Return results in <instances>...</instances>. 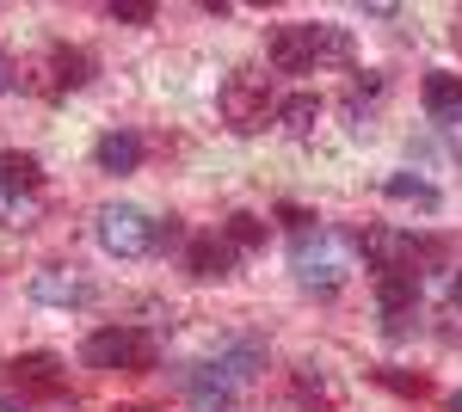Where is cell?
I'll use <instances>...</instances> for the list:
<instances>
[{
	"mask_svg": "<svg viewBox=\"0 0 462 412\" xmlns=\"http://www.w3.org/2000/svg\"><path fill=\"white\" fill-rule=\"evenodd\" d=\"M265 56H272V69H284V74H315L320 62L346 69L357 50H352V32H346V25L302 19V25H278V32H272V43H265Z\"/></svg>",
	"mask_w": 462,
	"mask_h": 412,
	"instance_id": "1",
	"label": "cell"
},
{
	"mask_svg": "<svg viewBox=\"0 0 462 412\" xmlns=\"http://www.w3.org/2000/svg\"><path fill=\"white\" fill-rule=\"evenodd\" d=\"M124 412H161V407H124Z\"/></svg>",
	"mask_w": 462,
	"mask_h": 412,
	"instance_id": "29",
	"label": "cell"
},
{
	"mask_svg": "<svg viewBox=\"0 0 462 412\" xmlns=\"http://www.w3.org/2000/svg\"><path fill=\"white\" fill-rule=\"evenodd\" d=\"M80 357H87V370H124V376H136V370L154 363V339H148L143 326H99V333H87Z\"/></svg>",
	"mask_w": 462,
	"mask_h": 412,
	"instance_id": "4",
	"label": "cell"
},
{
	"mask_svg": "<svg viewBox=\"0 0 462 412\" xmlns=\"http://www.w3.org/2000/svg\"><path fill=\"white\" fill-rule=\"evenodd\" d=\"M32 302H43V308H87L93 283L74 265H43V271H32Z\"/></svg>",
	"mask_w": 462,
	"mask_h": 412,
	"instance_id": "8",
	"label": "cell"
},
{
	"mask_svg": "<svg viewBox=\"0 0 462 412\" xmlns=\"http://www.w3.org/2000/svg\"><path fill=\"white\" fill-rule=\"evenodd\" d=\"M106 13L117 25H154V6H148V0H111Z\"/></svg>",
	"mask_w": 462,
	"mask_h": 412,
	"instance_id": "21",
	"label": "cell"
},
{
	"mask_svg": "<svg viewBox=\"0 0 462 412\" xmlns=\"http://www.w3.org/2000/svg\"><path fill=\"white\" fill-rule=\"evenodd\" d=\"M99 74V62H93V50H50V93H80L87 80Z\"/></svg>",
	"mask_w": 462,
	"mask_h": 412,
	"instance_id": "12",
	"label": "cell"
},
{
	"mask_svg": "<svg viewBox=\"0 0 462 412\" xmlns=\"http://www.w3.org/2000/svg\"><path fill=\"white\" fill-rule=\"evenodd\" d=\"M93 167L99 172H136L143 167V136L136 130H106L93 142Z\"/></svg>",
	"mask_w": 462,
	"mask_h": 412,
	"instance_id": "11",
	"label": "cell"
},
{
	"mask_svg": "<svg viewBox=\"0 0 462 412\" xmlns=\"http://www.w3.org/2000/svg\"><path fill=\"white\" fill-rule=\"evenodd\" d=\"M278 124H284L290 136H309L320 124V93H290V99H278Z\"/></svg>",
	"mask_w": 462,
	"mask_h": 412,
	"instance_id": "18",
	"label": "cell"
},
{
	"mask_svg": "<svg viewBox=\"0 0 462 412\" xmlns=\"http://www.w3.org/2000/svg\"><path fill=\"white\" fill-rule=\"evenodd\" d=\"M191 407H198V412H228V407H235V381L222 376L216 363H204V370L191 376Z\"/></svg>",
	"mask_w": 462,
	"mask_h": 412,
	"instance_id": "14",
	"label": "cell"
},
{
	"mask_svg": "<svg viewBox=\"0 0 462 412\" xmlns=\"http://www.w3.org/2000/svg\"><path fill=\"white\" fill-rule=\"evenodd\" d=\"M13 381H25V388H56V381H62V363H56L50 351H25V357H13Z\"/></svg>",
	"mask_w": 462,
	"mask_h": 412,
	"instance_id": "19",
	"label": "cell"
},
{
	"mask_svg": "<svg viewBox=\"0 0 462 412\" xmlns=\"http://www.w3.org/2000/svg\"><path fill=\"white\" fill-rule=\"evenodd\" d=\"M450 37H457V50H462V25H457V32H450Z\"/></svg>",
	"mask_w": 462,
	"mask_h": 412,
	"instance_id": "30",
	"label": "cell"
},
{
	"mask_svg": "<svg viewBox=\"0 0 462 412\" xmlns=\"http://www.w3.org/2000/svg\"><path fill=\"white\" fill-rule=\"evenodd\" d=\"M185 271L198 277V283L228 277V271H235V246L222 241V234H198V241H185Z\"/></svg>",
	"mask_w": 462,
	"mask_h": 412,
	"instance_id": "10",
	"label": "cell"
},
{
	"mask_svg": "<svg viewBox=\"0 0 462 412\" xmlns=\"http://www.w3.org/2000/svg\"><path fill=\"white\" fill-rule=\"evenodd\" d=\"M37 185H43V167H37V154H19V148H6V154H0V191H13V197H32Z\"/></svg>",
	"mask_w": 462,
	"mask_h": 412,
	"instance_id": "15",
	"label": "cell"
},
{
	"mask_svg": "<svg viewBox=\"0 0 462 412\" xmlns=\"http://www.w3.org/2000/svg\"><path fill=\"white\" fill-rule=\"evenodd\" d=\"M179 241H185L179 215H161V222H154V246H179Z\"/></svg>",
	"mask_w": 462,
	"mask_h": 412,
	"instance_id": "23",
	"label": "cell"
},
{
	"mask_svg": "<svg viewBox=\"0 0 462 412\" xmlns=\"http://www.w3.org/2000/svg\"><path fill=\"white\" fill-rule=\"evenodd\" d=\"M216 370L235 381V388H247V381L265 370V344H259V339H235V344H222V351H216Z\"/></svg>",
	"mask_w": 462,
	"mask_h": 412,
	"instance_id": "13",
	"label": "cell"
},
{
	"mask_svg": "<svg viewBox=\"0 0 462 412\" xmlns=\"http://www.w3.org/2000/svg\"><path fill=\"white\" fill-rule=\"evenodd\" d=\"M296 400H302L309 412H339V394L327 388V376H320L315 363H302V370H296Z\"/></svg>",
	"mask_w": 462,
	"mask_h": 412,
	"instance_id": "20",
	"label": "cell"
},
{
	"mask_svg": "<svg viewBox=\"0 0 462 412\" xmlns=\"http://www.w3.org/2000/svg\"><path fill=\"white\" fill-rule=\"evenodd\" d=\"M383 381H389L394 394H413V400L426 394V376H407V370H383Z\"/></svg>",
	"mask_w": 462,
	"mask_h": 412,
	"instance_id": "22",
	"label": "cell"
},
{
	"mask_svg": "<svg viewBox=\"0 0 462 412\" xmlns=\"http://www.w3.org/2000/svg\"><path fill=\"white\" fill-rule=\"evenodd\" d=\"M93 241L111 259H143V252H154V215L136 204H99L93 209Z\"/></svg>",
	"mask_w": 462,
	"mask_h": 412,
	"instance_id": "3",
	"label": "cell"
},
{
	"mask_svg": "<svg viewBox=\"0 0 462 412\" xmlns=\"http://www.w3.org/2000/svg\"><path fill=\"white\" fill-rule=\"evenodd\" d=\"M6 87H13V62L0 56V93H6Z\"/></svg>",
	"mask_w": 462,
	"mask_h": 412,
	"instance_id": "25",
	"label": "cell"
},
{
	"mask_svg": "<svg viewBox=\"0 0 462 412\" xmlns=\"http://www.w3.org/2000/svg\"><path fill=\"white\" fill-rule=\"evenodd\" d=\"M13 204H19V197H13V191H0V215H13Z\"/></svg>",
	"mask_w": 462,
	"mask_h": 412,
	"instance_id": "27",
	"label": "cell"
},
{
	"mask_svg": "<svg viewBox=\"0 0 462 412\" xmlns=\"http://www.w3.org/2000/svg\"><path fill=\"white\" fill-rule=\"evenodd\" d=\"M222 241L235 246V259H241V252H259V246H265V215H253V209H235V215L222 222Z\"/></svg>",
	"mask_w": 462,
	"mask_h": 412,
	"instance_id": "17",
	"label": "cell"
},
{
	"mask_svg": "<svg viewBox=\"0 0 462 412\" xmlns=\"http://www.w3.org/2000/svg\"><path fill=\"white\" fill-rule=\"evenodd\" d=\"M290 271H296L302 289H339L346 271H352V246L339 241L327 222H315V228L290 234Z\"/></svg>",
	"mask_w": 462,
	"mask_h": 412,
	"instance_id": "2",
	"label": "cell"
},
{
	"mask_svg": "<svg viewBox=\"0 0 462 412\" xmlns=\"http://www.w3.org/2000/svg\"><path fill=\"white\" fill-rule=\"evenodd\" d=\"M450 412H462V388H457V394H450Z\"/></svg>",
	"mask_w": 462,
	"mask_h": 412,
	"instance_id": "28",
	"label": "cell"
},
{
	"mask_svg": "<svg viewBox=\"0 0 462 412\" xmlns=\"http://www.w3.org/2000/svg\"><path fill=\"white\" fill-rule=\"evenodd\" d=\"M357 252H364V259L376 265V277H383V271H413L426 246L413 241V234H401V228H383V222H376V228L357 234Z\"/></svg>",
	"mask_w": 462,
	"mask_h": 412,
	"instance_id": "7",
	"label": "cell"
},
{
	"mask_svg": "<svg viewBox=\"0 0 462 412\" xmlns=\"http://www.w3.org/2000/svg\"><path fill=\"white\" fill-rule=\"evenodd\" d=\"M0 412H32V407H25L19 394H0Z\"/></svg>",
	"mask_w": 462,
	"mask_h": 412,
	"instance_id": "24",
	"label": "cell"
},
{
	"mask_svg": "<svg viewBox=\"0 0 462 412\" xmlns=\"http://www.w3.org/2000/svg\"><path fill=\"white\" fill-rule=\"evenodd\" d=\"M216 105H222V117H228V130H241V136L265 130V117H278L272 87H265L259 74H228V80H222V93H216Z\"/></svg>",
	"mask_w": 462,
	"mask_h": 412,
	"instance_id": "5",
	"label": "cell"
},
{
	"mask_svg": "<svg viewBox=\"0 0 462 412\" xmlns=\"http://www.w3.org/2000/svg\"><path fill=\"white\" fill-rule=\"evenodd\" d=\"M450 302H457V308H462V271L450 277Z\"/></svg>",
	"mask_w": 462,
	"mask_h": 412,
	"instance_id": "26",
	"label": "cell"
},
{
	"mask_svg": "<svg viewBox=\"0 0 462 412\" xmlns=\"http://www.w3.org/2000/svg\"><path fill=\"white\" fill-rule=\"evenodd\" d=\"M413 308H420V271H383L376 277V314H383V333L401 339L413 326Z\"/></svg>",
	"mask_w": 462,
	"mask_h": 412,
	"instance_id": "6",
	"label": "cell"
},
{
	"mask_svg": "<svg viewBox=\"0 0 462 412\" xmlns=\"http://www.w3.org/2000/svg\"><path fill=\"white\" fill-rule=\"evenodd\" d=\"M420 105H426L431 124H462V74L431 69L426 80H420Z\"/></svg>",
	"mask_w": 462,
	"mask_h": 412,
	"instance_id": "9",
	"label": "cell"
},
{
	"mask_svg": "<svg viewBox=\"0 0 462 412\" xmlns=\"http://www.w3.org/2000/svg\"><path fill=\"white\" fill-rule=\"evenodd\" d=\"M383 197H389V204H413V209H438L444 204L438 185H426L420 172H389V179H383Z\"/></svg>",
	"mask_w": 462,
	"mask_h": 412,
	"instance_id": "16",
	"label": "cell"
}]
</instances>
